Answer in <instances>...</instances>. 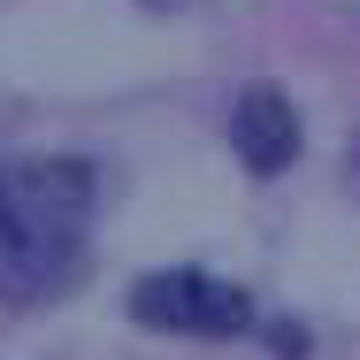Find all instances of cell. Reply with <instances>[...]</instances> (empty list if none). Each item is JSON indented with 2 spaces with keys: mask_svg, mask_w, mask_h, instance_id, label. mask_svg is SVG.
Segmentation results:
<instances>
[{
  "mask_svg": "<svg viewBox=\"0 0 360 360\" xmlns=\"http://www.w3.org/2000/svg\"><path fill=\"white\" fill-rule=\"evenodd\" d=\"M131 314L169 338H238L253 330V299L207 269H153L131 284Z\"/></svg>",
  "mask_w": 360,
  "mask_h": 360,
  "instance_id": "obj_2",
  "label": "cell"
},
{
  "mask_svg": "<svg viewBox=\"0 0 360 360\" xmlns=\"http://www.w3.org/2000/svg\"><path fill=\"white\" fill-rule=\"evenodd\" d=\"M100 176L77 153H0V299L39 307L84 269Z\"/></svg>",
  "mask_w": 360,
  "mask_h": 360,
  "instance_id": "obj_1",
  "label": "cell"
},
{
  "mask_svg": "<svg viewBox=\"0 0 360 360\" xmlns=\"http://www.w3.org/2000/svg\"><path fill=\"white\" fill-rule=\"evenodd\" d=\"M230 146L253 176H276L299 161V108H291L276 84H245L230 100Z\"/></svg>",
  "mask_w": 360,
  "mask_h": 360,
  "instance_id": "obj_3",
  "label": "cell"
}]
</instances>
